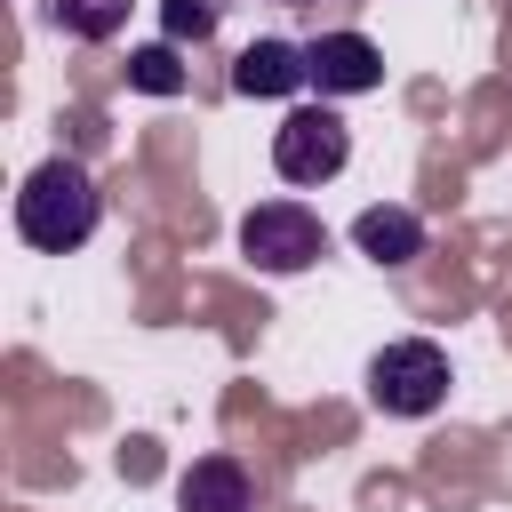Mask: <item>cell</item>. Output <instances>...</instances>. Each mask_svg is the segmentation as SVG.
<instances>
[{
  "mask_svg": "<svg viewBox=\"0 0 512 512\" xmlns=\"http://www.w3.org/2000/svg\"><path fill=\"white\" fill-rule=\"evenodd\" d=\"M448 400V352L432 336H392L376 360H368V408L376 416H432Z\"/></svg>",
  "mask_w": 512,
  "mask_h": 512,
  "instance_id": "7a4b0ae2",
  "label": "cell"
},
{
  "mask_svg": "<svg viewBox=\"0 0 512 512\" xmlns=\"http://www.w3.org/2000/svg\"><path fill=\"white\" fill-rule=\"evenodd\" d=\"M240 256H248L256 272H272V280L312 272V264L328 256V224H320L304 200H256V208L240 216Z\"/></svg>",
  "mask_w": 512,
  "mask_h": 512,
  "instance_id": "3957f363",
  "label": "cell"
},
{
  "mask_svg": "<svg viewBox=\"0 0 512 512\" xmlns=\"http://www.w3.org/2000/svg\"><path fill=\"white\" fill-rule=\"evenodd\" d=\"M96 216H104V192H96V176H88L80 160H64V152L40 160V168L16 184V232H24V248H40V256L88 248Z\"/></svg>",
  "mask_w": 512,
  "mask_h": 512,
  "instance_id": "6da1fadb",
  "label": "cell"
},
{
  "mask_svg": "<svg viewBox=\"0 0 512 512\" xmlns=\"http://www.w3.org/2000/svg\"><path fill=\"white\" fill-rule=\"evenodd\" d=\"M304 80L328 104L336 96H368V88H384V48L368 32H320V40H304Z\"/></svg>",
  "mask_w": 512,
  "mask_h": 512,
  "instance_id": "5b68a950",
  "label": "cell"
},
{
  "mask_svg": "<svg viewBox=\"0 0 512 512\" xmlns=\"http://www.w3.org/2000/svg\"><path fill=\"white\" fill-rule=\"evenodd\" d=\"M128 88H144V96H176V88H184L176 40H152V48H136V56H128Z\"/></svg>",
  "mask_w": 512,
  "mask_h": 512,
  "instance_id": "30bf717a",
  "label": "cell"
},
{
  "mask_svg": "<svg viewBox=\"0 0 512 512\" xmlns=\"http://www.w3.org/2000/svg\"><path fill=\"white\" fill-rule=\"evenodd\" d=\"M136 0H48V24L64 40H120Z\"/></svg>",
  "mask_w": 512,
  "mask_h": 512,
  "instance_id": "9c48e42d",
  "label": "cell"
},
{
  "mask_svg": "<svg viewBox=\"0 0 512 512\" xmlns=\"http://www.w3.org/2000/svg\"><path fill=\"white\" fill-rule=\"evenodd\" d=\"M176 512H256V480L240 456H192L176 480Z\"/></svg>",
  "mask_w": 512,
  "mask_h": 512,
  "instance_id": "52a82bcc",
  "label": "cell"
},
{
  "mask_svg": "<svg viewBox=\"0 0 512 512\" xmlns=\"http://www.w3.org/2000/svg\"><path fill=\"white\" fill-rule=\"evenodd\" d=\"M160 32H168L176 48H184V40L200 48V40L216 32V0H160Z\"/></svg>",
  "mask_w": 512,
  "mask_h": 512,
  "instance_id": "8fae6325",
  "label": "cell"
},
{
  "mask_svg": "<svg viewBox=\"0 0 512 512\" xmlns=\"http://www.w3.org/2000/svg\"><path fill=\"white\" fill-rule=\"evenodd\" d=\"M280 8H304V0H280Z\"/></svg>",
  "mask_w": 512,
  "mask_h": 512,
  "instance_id": "7c38bea8",
  "label": "cell"
},
{
  "mask_svg": "<svg viewBox=\"0 0 512 512\" xmlns=\"http://www.w3.org/2000/svg\"><path fill=\"white\" fill-rule=\"evenodd\" d=\"M344 160H352V128H344V112L320 96V104H296L280 128H272V168H280V184H328V176H344Z\"/></svg>",
  "mask_w": 512,
  "mask_h": 512,
  "instance_id": "277c9868",
  "label": "cell"
},
{
  "mask_svg": "<svg viewBox=\"0 0 512 512\" xmlns=\"http://www.w3.org/2000/svg\"><path fill=\"white\" fill-rule=\"evenodd\" d=\"M232 88L240 96H296V88H312L304 80V48L296 40H248L232 56Z\"/></svg>",
  "mask_w": 512,
  "mask_h": 512,
  "instance_id": "ba28073f",
  "label": "cell"
},
{
  "mask_svg": "<svg viewBox=\"0 0 512 512\" xmlns=\"http://www.w3.org/2000/svg\"><path fill=\"white\" fill-rule=\"evenodd\" d=\"M352 248H360L368 264L400 272V264H416V256H424V216H416L408 200H376V208H360V216H352Z\"/></svg>",
  "mask_w": 512,
  "mask_h": 512,
  "instance_id": "8992f818",
  "label": "cell"
}]
</instances>
